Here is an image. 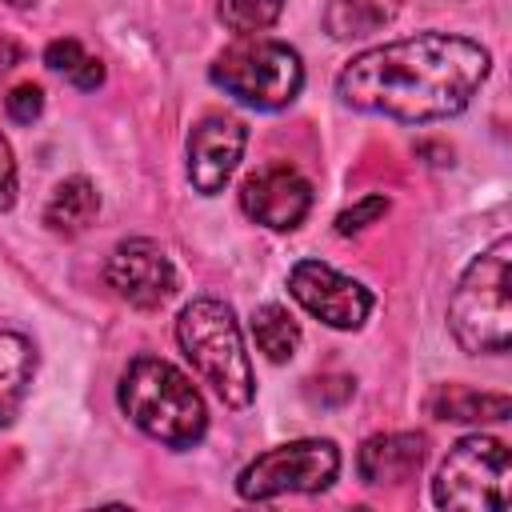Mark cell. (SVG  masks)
<instances>
[{"mask_svg": "<svg viewBox=\"0 0 512 512\" xmlns=\"http://www.w3.org/2000/svg\"><path fill=\"white\" fill-rule=\"evenodd\" d=\"M288 296L308 316H316L320 324H328L336 332L364 328V320L376 308V296L360 280L336 272L324 260H300V264H292V272H288Z\"/></svg>", "mask_w": 512, "mask_h": 512, "instance_id": "8", "label": "cell"}, {"mask_svg": "<svg viewBox=\"0 0 512 512\" xmlns=\"http://www.w3.org/2000/svg\"><path fill=\"white\" fill-rule=\"evenodd\" d=\"M16 204V160H12V144L0 136V212H8Z\"/></svg>", "mask_w": 512, "mask_h": 512, "instance_id": "22", "label": "cell"}, {"mask_svg": "<svg viewBox=\"0 0 512 512\" xmlns=\"http://www.w3.org/2000/svg\"><path fill=\"white\" fill-rule=\"evenodd\" d=\"M44 64H48L56 76H64L72 88H80V92H96V88L104 84V60L92 56V52H84V44L72 40V36L52 40V44L44 48Z\"/></svg>", "mask_w": 512, "mask_h": 512, "instance_id": "18", "label": "cell"}, {"mask_svg": "<svg viewBox=\"0 0 512 512\" xmlns=\"http://www.w3.org/2000/svg\"><path fill=\"white\" fill-rule=\"evenodd\" d=\"M100 212V192L88 176H68L52 188L48 204H44V224L56 236H80Z\"/></svg>", "mask_w": 512, "mask_h": 512, "instance_id": "15", "label": "cell"}, {"mask_svg": "<svg viewBox=\"0 0 512 512\" xmlns=\"http://www.w3.org/2000/svg\"><path fill=\"white\" fill-rule=\"evenodd\" d=\"M208 80L224 96H232L236 104H244V108L280 112L304 88V60L284 40H272V36H236V44H228L212 60Z\"/></svg>", "mask_w": 512, "mask_h": 512, "instance_id": "5", "label": "cell"}, {"mask_svg": "<svg viewBox=\"0 0 512 512\" xmlns=\"http://www.w3.org/2000/svg\"><path fill=\"white\" fill-rule=\"evenodd\" d=\"M404 0H328L324 32L332 40H364L384 32L400 16Z\"/></svg>", "mask_w": 512, "mask_h": 512, "instance_id": "16", "label": "cell"}, {"mask_svg": "<svg viewBox=\"0 0 512 512\" xmlns=\"http://www.w3.org/2000/svg\"><path fill=\"white\" fill-rule=\"evenodd\" d=\"M104 280L120 300H128L140 312H152L176 296V268H172L168 252L148 236L120 240L108 252Z\"/></svg>", "mask_w": 512, "mask_h": 512, "instance_id": "10", "label": "cell"}, {"mask_svg": "<svg viewBox=\"0 0 512 512\" xmlns=\"http://www.w3.org/2000/svg\"><path fill=\"white\" fill-rule=\"evenodd\" d=\"M36 376V348L20 332H0V432L20 416Z\"/></svg>", "mask_w": 512, "mask_h": 512, "instance_id": "14", "label": "cell"}, {"mask_svg": "<svg viewBox=\"0 0 512 512\" xmlns=\"http://www.w3.org/2000/svg\"><path fill=\"white\" fill-rule=\"evenodd\" d=\"M428 456V440L420 432H376L360 444L356 452V472L364 484L384 488V484H404L420 472Z\"/></svg>", "mask_w": 512, "mask_h": 512, "instance_id": "12", "label": "cell"}, {"mask_svg": "<svg viewBox=\"0 0 512 512\" xmlns=\"http://www.w3.org/2000/svg\"><path fill=\"white\" fill-rule=\"evenodd\" d=\"M12 8H28V4H36V0H8Z\"/></svg>", "mask_w": 512, "mask_h": 512, "instance_id": "24", "label": "cell"}, {"mask_svg": "<svg viewBox=\"0 0 512 512\" xmlns=\"http://www.w3.org/2000/svg\"><path fill=\"white\" fill-rule=\"evenodd\" d=\"M512 240L496 236L468 260L448 300V332L468 356H504L512 344Z\"/></svg>", "mask_w": 512, "mask_h": 512, "instance_id": "3", "label": "cell"}, {"mask_svg": "<svg viewBox=\"0 0 512 512\" xmlns=\"http://www.w3.org/2000/svg\"><path fill=\"white\" fill-rule=\"evenodd\" d=\"M512 500V456L504 440L472 432L460 436L436 468L432 504L448 512H488Z\"/></svg>", "mask_w": 512, "mask_h": 512, "instance_id": "6", "label": "cell"}, {"mask_svg": "<svg viewBox=\"0 0 512 512\" xmlns=\"http://www.w3.org/2000/svg\"><path fill=\"white\" fill-rule=\"evenodd\" d=\"M176 344L228 408L252 404L256 376H252V360L244 352V336H240V320L232 304L216 296L188 300L176 316Z\"/></svg>", "mask_w": 512, "mask_h": 512, "instance_id": "4", "label": "cell"}, {"mask_svg": "<svg viewBox=\"0 0 512 512\" xmlns=\"http://www.w3.org/2000/svg\"><path fill=\"white\" fill-rule=\"evenodd\" d=\"M336 476H340V448L324 436H308V440H288V444L260 452L236 476V492L252 504H268L276 496L324 492L332 488Z\"/></svg>", "mask_w": 512, "mask_h": 512, "instance_id": "7", "label": "cell"}, {"mask_svg": "<svg viewBox=\"0 0 512 512\" xmlns=\"http://www.w3.org/2000/svg\"><path fill=\"white\" fill-rule=\"evenodd\" d=\"M240 208L260 228L292 232L312 212V184L288 160H272V164H260L256 172L244 176V184H240Z\"/></svg>", "mask_w": 512, "mask_h": 512, "instance_id": "9", "label": "cell"}, {"mask_svg": "<svg viewBox=\"0 0 512 512\" xmlns=\"http://www.w3.org/2000/svg\"><path fill=\"white\" fill-rule=\"evenodd\" d=\"M16 64H20V48L8 44V40H0V72H8V68H16Z\"/></svg>", "mask_w": 512, "mask_h": 512, "instance_id": "23", "label": "cell"}, {"mask_svg": "<svg viewBox=\"0 0 512 512\" xmlns=\"http://www.w3.org/2000/svg\"><path fill=\"white\" fill-rule=\"evenodd\" d=\"M284 12V0H216V16L236 36H260L268 32Z\"/></svg>", "mask_w": 512, "mask_h": 512, "instance_id": "19", "label": "cell"}, {"mask_svg": "<svg viewBox=\"0 0 512 512\" xmlns=\"http://www.w3.org/2000/svg\"><path fill=\"white\" fill-rule=\"evenodd\" d=\"M428 412L452 424H496L508 420L512 400L504 392H480L468 384H436L428 392Z\"/></svg>", "mask_w": 512, "mask_h": 512, "instance_id": "13", "label": "cell"}, {"mask_svg": "<svg viewBox=\"0 0 512 512\" xmlns=\"http://www.w3.org/2000/svg\"><path fill=\"white\" fill-rule=\"evenodd\" d=\"M248 328H252L256 348L272 364H288L296 356V348H300V324H296V316L284 304H260V308H252Z\"/></svg>", "mask_w": 512, "mask_h": 512, "instance_id": "17", "label": "cell"}, {"mask_svg": "<svg viewBox=\"0 0 512 512\" xmlns=\"http://www.w3.org/2000/svg\"><path fill=\"white\" fill-rule=\"evenodd\" d=\"M120 412L164 448H196L208 432V408L196 384L160 356H132L116 384Z\"/></svg>", "mask_w": 512, "mask_h": 512, "instance_id": "2", "label": "cell"}, {"mask_svg": "<svg viewBox=\"0 0 512 512\" xmlns=\"http://www.w3.org/2000/svg\"><path fill=\"white\" fill-rule=\"evenodd\" d=\"M384 212H388V196H364V200H356L352 208H344V212L336 216V232H340V236H356V232H364L368 224H376Z\"/></svg>", "mask_w": 512, "mask_h": 512, "instance_id": "20", "label": "cell"}, {"mask_svg": "<svg viewBox=\"0 0 512 512\" xmlns=\"http://www.w3.org/2000/svg\"><path fill=\"white\" fill-rule=\"evenodd\" d=\"M248 144V128L244 120L228 116V112H208L188 128V184L200 196H220L224 184L232 180L240 156Z\"/></svg>", "mask_w": 512, "mask_h": 512, "instance_id": "11", "label": "cell"}, {"mask_svg": "<svg viewBox=\"0 0 512 512\" xmlns=\"http://www.w3.org/2000/svg\"><path fill=\"white\" fill-rule=\"evenodd\" d=\"M4 108H8V120L32 124V120L44 112V88H40V84H16V88L4 96Z\"/></svg>", "mask_w": 512, "mask_h": 512, "instance_id": "21", "label": "cell"}, {"mask_svg": "<svg viewBox=\"0 0 512 512\" xmlns=\"http://www.w3.org/2000/svg\"><path fill=\"white\" fill-rule=\"evenodd\" d=\"M488 72L492 56L480 40L456 32H416L356 52L336 76V96L356 112L428 124L464 112Z\"/></svg>", "mask_w": 512, "mask_h": 512, "instance_id": "1", "label": "cell"}]
</instances>
